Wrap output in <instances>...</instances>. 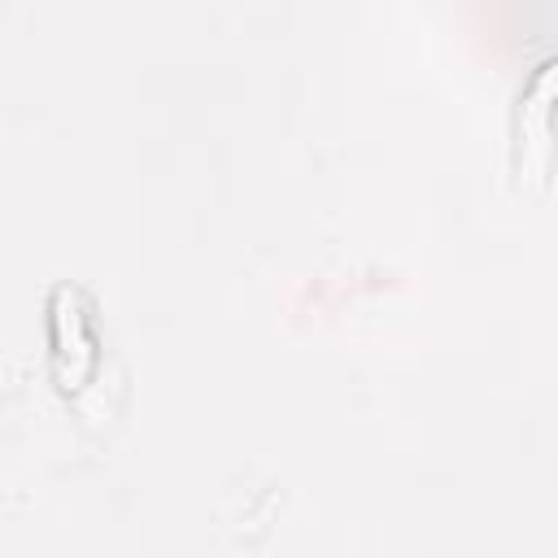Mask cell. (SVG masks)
Returning a JSON list of instances; mask_svg holds the SVG:
<instances>
[{"label": "cell", "mask_w": 558, "mask_h": 558, "mask_svg": "<svg viewBox=\"0 0 558 558\" xmlns=\"http://www.w3.org/2000/svg\"><path fill=\"white\" fill-rule=\"evenodd\" d=\"M554 118H558V57H545L514 105V174L523 187H545L554 170Z\"/></svg>", "instance_id": "6da1fadb"}, {"label": "cell", "mask_w": 558, "mask_h": 558, "mask_svg": "<svg viewBox=\"0 0 558 558\" xmlns=\"http://www.w3.org/2000/svg\"><path fill=\"white\" fill-rule=\"evenodd\" d=\"M48 331H52V366H57L61 388H78L96 366V336H92V323H87L78 292L70 283H61L52 292Z\"/></svg>", "instance_id": "7a4b0ae2"}]
</instances>
